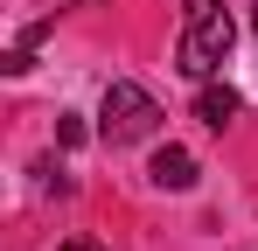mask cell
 I'll list each match as a JSON object with an SVG mask.
<instances>
[{
	"mask_svg": "<svg viewBox=\"0 0 258 251\" xmlns=\"http://www.w3.org/2000/svg\"><path fill=\"white\" fill-rule=\"evenodd\" d=\"M56 251H105L98 237H70V244H56Z\"/></svg>",
	"mask_w": 258,
	"mask_h": 251,
	"instance_id": "5b68a950",
	"label": "cell"
},
{
	"mask_svg": "<svg viewBox=\"0 0 258 251\" xmlns=\"http://www.w3.org/2000/svg\"><path fill=\"white\" fill-rule=\"evenodd\" d=\"M230 42H237L230 7L223 0H188L181 7V42H174V70L181 77H216L230 63Z\"/></svg>",
	"mask_w": 258,
	"mask_h": 251,
	"instance_id": "6da1fadb",
	"label": "cell"
},
{
	"mask_svg": "<svg viewBox=\"0 0 258 251\" xmlns=\"http://www.w3.org/2000/svg\"><path fill=\"white\" fill-rule=\"evenodd\" d=\"M161 126V105H154V91H140V84H112L105 91V119H98V133L112 140V147H133V140H147Z\"/></svg>",
	"mask_w": 258,
	"mask_h": 251,
	"instance_id": "7a4b0ae2",
	"label": "cell"
},
{
	"mask_svg": "<svg viewBox=\"0 0 258 251\" xmlns=\"http://www.w3.org/2000/svg\"><path fill=\"white\" fill-rule=\"evenodd\" d=\"M196 119H203V126H216V133H223V126L237 119V91H230V84H210V91L196 98Z\"/></svg>",
	"mask_w": 258,
	"mask_h": 251,
	"instance_id": "277c9868",
	"label": "cell"
},
{
	"mask_svg": "<svg viewBox=\"0 0 258 251\" xmlns=\"http://www.w3.org/2000/svg\"><path fill=\"white\" fill-rule=\"evenodd\" d=\"M147 174H154V189H196V154L188 147H161Z\"/></svg>",
	"mask_w": 258,
	"mask_h": 251,
	"instance_id": "3957f363",
	"label": "cell"
}]
</instances>
